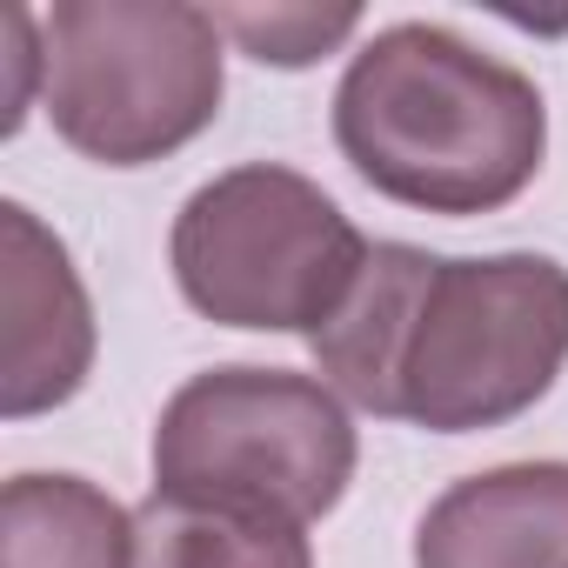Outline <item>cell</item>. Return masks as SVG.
Wrapping results in <instances>:
<instances>
[{"mask_svg":"<svg viewBox=\"0 0 568 568\" xmlns=\"http://www.w3.org/2000/svg\"><path fill=\"white\" fill-rule=\"evenodd\" d=\"M308 348L322 382L375 422H415L428 435L501 428L568 368V267L555 254L375 241Z\"/></svg>","mask_w":568,"mask_h":568,"instance_id":"6da1fadb","label":"cell"},{"mask_svg":"<svg viewBox=\"0 0 568 568\" xmlns=\"http://www.w3.org/2000/svg\"><path fill=\"white\" fill-rule=\"evenodd\" d=\"M335 148L388 201L422 214H495L548 154L541 88L435 21L368 34L335 88Z\"/></svg>","mask_w":568,"mask_h":568,"instance_id":"7a4b0ae2","label":"cell"},{"mask_svg":"<svg viewBox=\"0 0 568 568\" xmlns=\"http://www.w3.org/2000/svg\"><path fill=\"white\" fill-rule=\"evenodd\" d=\"M368 247L322 181L281 161H241L201 181L168 234L187 308L247 335H315L348 302Z\"/></svg>","mask_w":568,"mask_h":568,"instance_id":"3957f363","label":"cell"},{"mask_svg":"<svg viewBox=\"0 0 568 568\" xmlns=\"http://www.w3.org/2000/svg\"><path fill=\"white\" fill-rule=\"evenodd\" d=\"M48 88L54 134L101 168H148L201 141L227 94V54L187 0H54Z\"/></svg>","mask_w":568,"mask_h":568,"instance_id":"277c9868","label":"cell"},{"mask_svg":"<svg viewBox=\"0 0 568 568\" xmlns=\"http://www.w3.org/2000/svg\"><path fill=\"white\" fill-rule=\"evenodd\" d=\"M154 495L241 501L288 521H322L362 462L348 402L295 368H207L181 382L154 422Z\"/></svg>","mask_w":568,"mask_h":568,"instance_id":"5b68a950","label":"cell"},{"mask_svg":"<svg viewBox=\"0 0 568 568\" xmlns=\"http://www.w3.org/2000/svg\"><path fill=\"white\" fill-rule=\"evenodd\" d=\"M0 308H8V362H0V415L28 422L74 402L94 375V302L74 254L34 207L0 201Z\"/></svg>","mask_w":568,"mask_h":568,"instance_id":"8992f818","label":"cell"},{"mask_svg":"<svg viewBox=\"0 0 568 568\" xmlns=\"http://www.w3.org/2000/svg\"><path fill=\"white\" fill-rule=\"evenodd\" d=\"M415 568H568V462H501L442 488Z\"/></svg>","mask_w":568,"mask_h":568,"instance_id":"52a82bcc","label":"cell"},{"mask_svg":"<svg viewBox=\"0 0 568 568\" xmlns=\"http://www.w3.org/2000/svg\"><path fill=\"white\" fill-rule=\"evenodd\" d=\"M0 568H134V515L88 475L0 488Z\"/></svg>","mask_w":568,"mask_h":568,"instance_id":"ba28073f","label":"cell"},{"mask_svg":"<svg viewBox=\"0 0 568 568\" xmlns=\"http://www.w3.org/2000/svg\"><path fill=\"white\" fill-rule=\"evenodd\" d=\"M134 568H315L308 521L241 501L148 495L134 508Z\"/></svg>","mask_w":568,"mask_h":568,"instance_id":"9c48e42d","label":"cell"},{"mask_svg":"<svg viewBox=\"0 0 568 568\" xmlns=\"http://www.w3.org/2000/svg\"><path fill=\"white\" fill-rule=\"evenodd\" d=\"M221 41L261 68H315L362 34V8H207Z\"/></svg>","mask_w":568,"mask_h":568,"instance_id":"30bf717a","label":"cell"},{"mask_svg":"<svg viewBox=\"0 0 568 568\" xmlns=\"http://www.w3.org/2000/svg\"><path fill=\"white\" fill-rule=\"evenodd\" d=\"M0 34H8V48H0V68H8V94H0V134H21L34 94L48 88V34L34 28L28 8H8V14H0Z\"/></svg>","mask_w":568,"mask_h":568,"instance_id":"8fae6325","label":"cell"}]
</instances>
